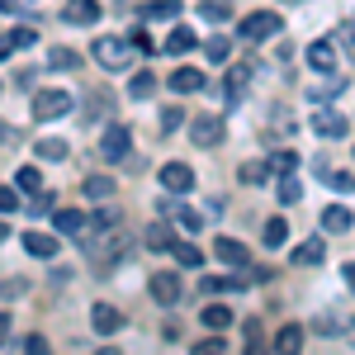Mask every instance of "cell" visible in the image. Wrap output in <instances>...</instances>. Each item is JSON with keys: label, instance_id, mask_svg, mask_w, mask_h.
<instances>
[{"label": "cell", "instance_id": "obj_11", "mask_svg": "<svg viewBox=\"0 0 355 355\" xmlns=\"http://www.w3.org/2000/svg\"><path fill=\"white\" fill-rule=\"evenodd\" d=\"M62 19H67V24H81V28H90L95 19H100V0H67Z\"/></svg>", "mask_w": 355, "mask_h": 355}, {"label": "cell", "instance_id": "obj_46", "mask_svg": "<svg viewBox=\"0 0 355 355\" xmlns=\"http://www.w3.org/2000/svg\"><path fill=\"white\" fill-rule=\"evenodd\" d=\"M341 38H346V48H351V62H355V15L341 24Z\"/></svg>", "mask_w": 355, "mask_h": 355}, {"label": "cell", "instance_id": "obj_16", "mask_svg": "<svg viewBox=\"0 0 355 355\" xmlns=\"http://www.w3.org/2000/svg\"><path fill=\"white\" fill-rule=\"evenodd\" d=\"M214 256H218L223 266H246V246L237 242V237H218V242H214Z\"/></svg>", "mask_w": 355, "mask_h": 355}, {"label": "cell", "instance_id": "obj_9", "mask_svg": "<svg viewBox=\"0 0 355 355\" xmlns=\"http://www.w3.org/2000/svg\"><path fill=\"white\" fill-rule=\"evenodd\" d=\"M308 67H313L318 76H331V71H336V48H331L327 38L308 43Z\"/></svg>", "mask_w": 355, "mask_h": 355}, {"label": "cell", "instance_id": "obj_24", "mask_svg": "<svg viewBox=\"0 0 355 355\" xmlns=\"http://www.w3.org/2000/svg\"><path fill=\"white\" fill-rule=\"evenodd\" d=\"M199 15L209 24H227L232 19V0H199Z\"/></svg>", "mask_w": 355, "mask_h": 355}, {"label": "cell", "instance_id": "obj_25", "mask_svg": "<svg viewBox=\"0 0 355 355\" xmlns=\"http://www.w3.org/2000/svg\"><path fill=\"white\" fill-rule=\"evenodd\" d=\"M81 194H85V199H114V194H119V185H114L110 175H90V180L81 185Z\"/></svg>", "mask_w": 355, "mask_h": 355}, {"label": "cell", "instance_id": "obj_27", "mask_svg": "<svg viewBox=\"0 0 355 355\" xmlns=\"http://www.w3.org/2000/svg\"><path fill=\"white\" fill-rule=\"evenodd\" d=\"M336 95H341V81H336V76H322L318 85H308V100H313V105H327Z\"/></svg>", "mask_w": 355, "mask_h": 355}, {"label": "cell", "instance_id": "obj_44", "mask_svg": "<svg viewBox=\"0 0 355 355\" xmlns=\"http://www.w3.org/2000/svg\"><path fill=\"white\" fill-rule=\"evenodd\" d=\"M133 48H137V53H157L152 38H147V28H133Z\"/></svg>", "mask_w": 355, "mask_h": 355}, {"label": "cell", "instance_id": "obj_33", "mask_svg": "<svg viewBox=\"0 0 355 355\" xmlns=\"http://www.w3.org/2000/svg\"><path fill=\"white\" fill-rule=\"evenodd\" d=\"M76 62H81V57L71 53V48H53V53H48V67H53V71H71Z\"/></svg>", "mask_w": 355, "mask_h": 355}, {"label": "cell", "instance_id": "obj_26", "mask_svg": "<svg viewBox=\"0 0 355 355\" xmlns=\"http://www.w3.org/2000/svg\"><path fill=\"white\" fill-rule=\"evenodd\" d=\"M322 256H327V246L318 242H303V246H294V266H322Z\"/></svg>", "mask_w": 355, "mask_h": 355}, {"label": "cell", "instance_id": "obj_40", "mask_svg": "<svg viewBox=\"0 0 355 355\" xmlns=\"http://www.w3.org/2000/svg\"><path fill=\"white\" fill-rule=\"evenodd\" d=\"M15 209H19V194L10 185H0V214H15Z\"/></svg>", "mask_w": 355, "mask_h": 355}, {"label": "cell", "instance_id": "obj_49", "mask_svg": "<svg viewBox=\"0 0 355 355\" xmlns=\"http://www.w3.org/2000/svg\"><path fill=\"white\" fill-rule=\"evenodd\" d=\"M10 53H15V38H0V62H5Z\"/></svg>", "mask_w": 355, "mask_h": 355}, {"label": "cell", "instance_id": "obj_2", "mask_svg": "<svg viewBox=\"0 0 355 355\" xmlns=\"http://www.w3.org/2000/svg\"><path fill=\"white\" fill-rule=\"evenodd\" d=\"M90 53H95V62H100L105 71H123V67H128V43H123V38H95Z\"/></svg>", "mask_w": 355, "mask_h": 355}, {"label": "cell", "instance_id": "obj_20", "mask_svg": "<svg viewBox=\"0 0 355 355\" xmlns=\"http://www.w3.org/2000/svg\"><path fill=\"white\" fill-rule=\"evenodd\" d=\"M351 209H346V204H331V209H322V227H327V232H351Z\"/></svg>", "mask_w": 355, "mask_h": 355}, {"label": "cell", "instance_id": "obj_22", "mask_svg": "<svg viewBox=\"0 0 355 355\" xmlns=\"http://www.w3.org/2000/svg\"><path fill=\"white\" fill-rule=\"evenodd\" d=\"M299 346H303V327H299V322L279 327V336H275V351H279V355H294Z\"/></svg>", "mask_w": 355, "mask_h": 355}, {"label": "cell", "instance_id": "obj_41", "mask_svg": "<svg viewBox=\"0 0 355 355\" xmlns=\"http://www.w3.org/2000/svg\"><path fill=\"white\" fill-rule=\"evenodd\" d=\"M28 214H33V218H43V214H53V194H38V199L28 204Z\"/></svg>", "mask_w": 355, "mask_h": 355}, {"label": "cell", "instance_id": "obj_35", "mask_svg": "<svg viewBox=\"0 0 355 355\" xmlns=\"http://www.w3.org/2000/svg\"><path fill=\"white\" fill-rule=\"evenodd\" d=\"M15 185H19V190H24V194H38V190H43V175H38L33 166H24V171L15 175Z\"/></svg>", "mask_w": 355, "mask_h": 355}, {"label": "cell", "instance_id": "obj_37", "mask_svg": "<svg viewBox=\"0 0 355 355\" xmlns=\"http://www.w3.org/2000/svg\"><path fill=\"white\" fill-rule=\"evenodd\" d=\"M270 166H275V175H294V171H299V157H294V152H275Z\"/></svg>", "mask_w": 355, "mask_h": 355}, {"label": "cell", "instance_id": "obj_47", "mask_svg": "<svg viewBox=\"0 0 355 355\" xmlns=\"http://www.w3.org/2000/svg\"><path fill=\"white\" fill-rule=\"evenodd\" d=\"M180 223H185V227H190V232H199V227H204V218H199V214H194V209H180Z\"/></svg>", "mask_w": 355, "mask_h": 355}, {"label": "cell", "instance_id": "obj_29", "mask_svg": "<svg viewBox=\"0 0 355 355\" xmlns=\"http://www.w3.org/2000/svg\"><path fill=\"white\" fill-rule=\"evenodd\" d=\"M171 256H175L185 270H199V266H204V251H199L194 242H175V251H171Z\"/></svg>", "mask_w": 355, "mask_h": 355}, {"label": "cell", "instance_id": "obj_10", "mask_svg": "<svg viewBox=\"0 0 355 355\" xmlns=\"http://www.w3.org/2000/svg\"><path fill=\"white\" fill-rule=\"evenodd\" d=\"M313 175H318V180H327L336 194H351L355 190V175H351V171H331L327 157H318V162H313Z\"/></svg>", "mask_w": 355, "mask_h": 355}, {"label": "cell", "instance_id": "obj_32", "mask_svg": "<svg viewBox=\"0 0 355 355\" xmlns=\"http://www.w3.org/2000/svg\"><path fill=\"white\" fill-rule=\"evenodd\" d=\"M270 171H275L270 162H246L242 166V180H246V185H261V180H270Z\"/></svg>", "mask_w": 355, "mask_h": 355}, {"label": "cell", "instance_id": "obj_48", "mask_svg": "<svg viewBox=\"0 0 355 355\" xmlns=\"http://www.w3.org/2000/svg\"><path fill=\"white\" fill-rule=\"evenodd\" d=\"M24 351H28V355H43V351H48V341H43V336H28Z\"/></svg>", "mask_w": 355, "mask_h": 355}, {"label": "cell", "instance_id": "obj_8", "mask_svg": "<svg viewBox=\"0 0 355 355\" xmlns=\"http://www.w3.org/2000/svg\"><path fill=\"white\" fill-rule=\"evenodd\" d=\"M90 327L100 331V336H114V331L123 327V313H119L114 303H95V308H90Z\"/></svg>", "mask_w": 355, "mask_h": 355}, {"label": "cell", "instance_id": "obj_30", "mask_svg": "<svg viewBox=\"0 0 355 355\" xmlns=\"http://www.w3.org/2000/svg\"><path fill=\"white\" fill-rule=\"evenodd\" d=\"M128 95H133V100H152V95H157V76H152V71H137L133 81H128Z\"/></svg>", "mask_w": 355, "mask_h": 355}, {"label": "cell", "instance_id": "obj_34", "mask_svg": "<svg viewBox=\"0 0 355 355\" xmlns=\"http://www.w3.org/2000/svg\"><path fill=\"white\" fill-rule=\"evenodd\" d=\"M204 57H209V62H227V57H232V43H227V38H209V43H204Z\"/></svg>", "mask_w": 355, "mask_h": 355}, {"label": "cell", "instance_id": "obj_4", "mask_svg": "<svg viewBox=\"0 0 355 355\" xmlns=\"http://www.w3.org/2000/svg\"><path fill=\"white\" fill-rule=\"evenodd\" d=\"M128 147H133L128 123H110V128H105V137H100V152H105L110 162H123V157H128Z\"/></svg>", "mask_w": 355, "mask_h": 355}, {"label": "cell", "instance_id": "obj_23", "mask_svg": "<svg viewBox=\"0 0 355 355\" xmlns=\"http://www.w3.org/2000/svg\"><path fill=\"white\" fill-rule=\"evenodd\" d=\"M67 157H71V147L62 137H38V162H67Z\"/></svg>", "mask_w": 355, "mask_h": 355}, {"label": "cell", "instance_id": "obj_6", "mask_svg": "<svg viewBox=\"0 0 355 355\" xmlns=\"http://www.w3.org/2000/svg\"><path fill=\"white\" fill-rule=\"evenodd\" d=\"M53 227L62 232V237L81 242V232H90V218H85L81 209H57V214H53Z\"/></svg>", "mask_w": 355, "mask_h": 355}, {"label": "cell", "instance_id": "obj_39", "mask_svg": "<svg viewBox=\"0 0 355 355\" xmlns=\"http://www.w3.org/2000/svg\"><path fill=\"white\" fill-rule=\"evenodd\" d=\"M180 123H185V114L175 110V105H166V110H162V133H175Z\"/></svg>", "mask_w": 355, "mask_h": 355}, {"label": "cell", "instance_id": "obj_28", "mask_svg": "<svg viewBox=\"0 0 355 355\" xmlns=\"http://www.w3.org/2000/svg\"><path fill=\"white\" fill-rule=\"evenodd\" d=\"M147 246H152V251H175V232H171L166 223H152V227H147Z\"/></svg>", "mask_w": 355, "mask_h": 355}, {"label": "cell", "instance_id": "obj_3", "mask_svg": "<svg viewBox=\"0 0 355 355\" xmlns=\"http://www.w3.org/2000/svg\"><path fill=\"white\" fill-rule=\"evenodd\" d=\"M62 114H71V95H67V90H43V95H33V119H38V123L62 119Z\"/></svg>", "mask_w": 355, "mask_h": 355}, {"label": "cell", "instance_id": "obj_14", "mask_svg": "<svg viewBox=\"0 0 355 355\" xmlns=\"http://www.w3.org/2000/svg\"><path fill=\"white\" fill-rule=\"evenodd\" d=\"M246 76H251V62L232 67V71L223 76V100H227V105H237V100H242V85H246Z\"/></svg>", "mask_w": 355, "mask_h": 355}, {"label": "cell", "instance_id": "obj_1", "mask_svg": "<svg viewBox=\"0 0 355 355\" xmlns=\"http://www.w3.org/2000/svg\"><path fill=\"white\" fill-rule=\"evenodd\" d=\"M279 28H284V19H279L275 10H251L242 24H237V33H242L246 43H261V38H275Z\"/></svg>", "mask_w": 355, "mask_h": 355}, {"label": "cell", "instance_id": "obj_15", "mask_svg": "<svg viewBox=\"0 0 355 355\" xmlns=\"http://www.w3.org/2000/svg\"><path fill=\"white\" fill-rule=\"evenodd\" d=\"M171 90H175V95H194V90H204V71H199V67H180V71L171 76Z\"/></svg>", "mask_w": 355, "mask_h": 355}, {"label": "cell", "instance_id": "obj_38", "mask_svg": "<svg viewBox=\"0 0 355 355\" xmlns=\"http://www.w3.org/2000/svg\"><path fill=\"white\" fill-rule=\"evenodd\" d=\"M227 289H237L232 275H209V279H204V294H227Z\"/></svg>", "mask_w": 355, "mask_h": 355}, {"label": "cell", "instance_id": "obj_7", "mask_svg": "<svg viewBox=\"0 0 355 355\" xmlns=\"http://www.w3.org/2000/svg\"><path fill=\"white\" fill-rule=\"evenodd\" d=\"M162 185H166L171 194H190V190H194V171H190L185 162H166V166H162Z\"/></svg>", "mask_w": 355, "mask_h": 355}, {"label": "cell", "instance_id": "obj_12", "mask_svg": "<svg viewBox=\"0 0 355 355\" xmlns=\"http://www.w3.org/2000/svg\"><path fill=\"white\" fill-rule=\"evenodd\" d=\"M152 299L157 303H180V275H152Z\"/></svg>", "mask_w": 355, "mask_h": 355}, {"label": "cell", "instance_id": "obj_17", "mask_svg": "<svg viewBox=\"0 0 355 355\" xmlns=\"http://www.w3.org/2000/svg\"><path fill=\"white\" fill-rule=\"evenodd\" d=\"M24 251H28V256L53 261V256H57V237H48V232H24Z\"/></svg>", "mask_w": 355, "mask_h": 355}, {"label": "cell", "instance_id": "obj_31", "mask_svg": "<svg viewBox=\"0 0 355 355\" xmlns=\"http://www.w3.org/2000/svg\"><path fill=\"white\" fill-rule=\"evenodd\" d=\"M261 242L270 246V251H275V246H284V242H289V223H284V218H270V223H266V232H261Z\"/></svg>", "mask_w": 355, "mask_h": 355}, {"label": "cell", "instance_id": "obj_19", "mask_svg": "<svg viewBox=\"0 0 355 355\" xmlns=\"http://www.w3.org/2000/svg\"><path fill=\"white\" fill-rule=\"evenodd\" d=\"M175 15H180V0H152V5H142V19H152V24H157V19L171 24Z\"/></svg>", "mask_w": 355, "mask_h": 355}, {"label": "cell", "instance_id": "obj_18", "mask_svg": "<svg viewBox=\"0 0 355 355\" xmlns=\"http://www.w3.org/2000/svg\"><path fill=\"white\" fill-rule=\"evenodd\" d=\"M199 318H204V327H209V331H227V327H232V308H227V303H209Z\"/></svg>", "mask_w": 355, "mask_h": 355}, {"label": "cell", "instance_id": "obj_13", "mask_svg": "<svg viewBox=\"0 0 355 355\" xmlns=\"http://www.w3.org/2000/svg\"><path fill=\"white\" fill-rule=\"evenodd\" d=\"M313 133L318 137H346V119L331 114V110H318L313 114Z\"/></svg>", "mask_w": 355, "mask_h": 355}, {"label": "cell", "instance_id": "obj_53", "mask_svg": "<svg viewBox=\"0 0 355 355\" xmlns=\"http://www.w3.org/2000/svg\"><path fill=\"white\" fill-rule=\"evenodd\" d=\"M15 5H19V0H0V10H15Z\"/></svg>", "mask_w": 355, "mask_h": 355}, {"label": "cell", "instance_id": "obj_45", "mask_svg": "<svg viewBox=\"0 0 355 355\" xmlns=\"http://www.w3.org/2000/svg\"><path fill=\"white\" fill-rule=\"evenodd\" d=\"M194 351H199V355H218V351H227V346H223L218 336H209V341H199V346H194Z\"/></svg>", "mask_w": 355, "mask_h": 355}, {"label": "cell", "instance_id": "obj_52", "mask_svg": "<svg viewBox=\"0 0 355 355\" xmlns=\"http://www.w3.org/2000/svg\"><path fill=\"white\" fill-rule=\"evenodd\" d=\"M5 237H15V232H10V223H0V242H5Z\"/></svg>", "mask_w": 355, "mask_h": 355}, {"label": "cell", "instance_id": "obj_21", "mask_svg": "<svg viewBox=\"0 0 355 355\" xmlns=\"http://www.w3.org/2000/svg\"><path fill=\"white\" fill-rule=\"evenodd\" d=\"M194 48V28H185V24H175L171 28V38H166V48L162 53H171V57H180V53H190Z\"/></svg>", "mask_w": 355, "mask_h": 355}, {"label": "cell", "instance_id": "obj_51", "mask_svg": "<svg viewBox=\"0 0 355 355\" xmlns=\"http://www.w3.org/2000/svg\"><path fill=\"white\" fill-rule=\"evenodd\" d=\"M341 275H346V284L355 289V261H346V270H341Z\"/></svg>", "mask_w": 355, "mask_h": 355}, {"label": "cell", "instance_id": "obj_43", "mask_svg": "<svg viewBox=\"0 0 355 355\" xmlns=\"http://www.w3.org/2000/svg\"><path fill=\"white\" fill-rule=\"evenodd\" d=\"M10 38H15V48H33V43H38V33H33V28H15Z\"/></svg>", "mask_w": 355, "mask_h": 355}, {"label": "cell", "instance_id": "obj_36", "mask_svg": "<svg viewBox=\"0 0 355 355\" xmlns=\"http://www.w3.org/2000/svg\"><path fill=\"white\" fill-rule=\"evenodd\" d=\"M299 194H303V185L294 175H279V204H299Z\"/></svg>", "mask_w": 355, "mask_h": 355}, {"label": "cell", "instance_id": "obj_5", "mask_svg": "<svg viewBox=\"0 0 355 355\" xmlns=\"http://www.w3.org/2000/svg\"><path fill=\"white\" fill-rule=\"evenodd\" d=\"M190 137H194V147H218L223 142V119H214V114L190 119Z\"/></svg>", "mask_w": 355, "mask_h": 355}, {"label": "cell", "instance_id": "obj_50", "mask_svg": "<svg viewBox=\"0 0 355 355\" xmlns=\"http://www.w3.org/2000/svg\"><path fill=\"white\" fill-rule=\"evenodd\" d=\"M5 336H10V313H0V346H5Z\"/></svg>", "mask_w": 355, "mask_h": 355}, {"label": "cell", "instance_id": "obj_42", "mask_svg": "<svg viewBox=\"0 0 355 355\" xmlns=\"http://www.w3.org/2000/svg\"><path fill=\"white\" fill-rule=\"evenodd\" d=\"M246 351H261V322L256 318L246 322Z\"/></svg>", "mask_w": 355, "mask_h": 355}]
</instances>
